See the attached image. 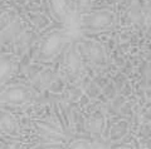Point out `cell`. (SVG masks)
Masks as SVG:
<instances>
[{
  "label": "cell",
  "instance_id": "277c9868",
  "mask_svg": "<svg viewBox=\"0 0 151 149\" xmlns=\"http://www.w3.org/2000/svg\"><path fill=\"white\" fill-rule=\"evenodd\" d=\"M8 98L12 101H19L24 98V92L22 89H12L8 92Z\"/></svg>",
  "mask_w": 151,
  "mask_h": 149
},
{
  "label": "cell",
  "instance_id": "7a4b0ae2",
  "mask_svg": "<svg viewBox=\"0 0 151 149\" xmlns=\"http://www.w3.org/2000/svg\"><path fill=\"white\" fill-rule=\"evenodd\" d=\"M111 15L108 14L107 11H100V13H96L93 14L89 19V23L93 25V26H97V28H103V26H107L108 24H111Z\"/></svg>",
  "mask_w": 151,
  "mask_h": 149
},
{
  "label": "cell",
  "instance_id": "5b68a950",
  "mask_svg": "<svg viewBox=\"0 0 151 149\" xmlns=\"http://www.w3.org/2000/svg\"><path fill=\"white\" fill-rule=\"evenodd\" d=\"M70 149H92V145L87 144L86 142H78V143H74Z\"/></svg>",
  "mask_w": 151,
  "mask_h": 149
},
{
  "label": "cell",
  "instance_id": "6da1fadb",
  "mask_svg": "<svg viewBox=\"0 0 151 149\" xmlns=\"http://www.w3.org/2000/svg\"><path fill=\"white\" fill-rule=\"evenodd\" d=\"M60 44H62V36L60 35H52L49 36L48 39H47L45 41V44L43 46V54L44 55H52V54H54L57 50L59 49V46Z\"/></svg>",
  "mask_w": 151,
  "mask_h": 149
},
{
  "label": "cell",
  "instance_id": "3957f363",
  "mask_svg": "<svg viewBox=\"0 0 151 149\" xmlns=\"http://www.w3.org/2000/svg\"><path fill=\"white\" fill-rule=\"evenodd\" d=\"M52 1H53L54 11H57V14H58L59 16L67 14V4H65V0H52Z\"/></svg>",
  "mask_w": 151,
  "mask_h": 149
}]
</instances>
